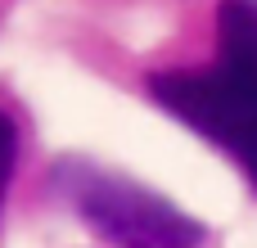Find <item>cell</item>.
<instances>
[{
  "label": "cell",
  "instance_id": "cell-1",
  "mask_svg": "<svg viewBox=\"0 0 257 248\" xmlns=\"http://www.w3.org/2000/svg\"><path fill=\"white\" fill-rule=\"evenodd\" d=\"M149 95L230 154L257 190V0H221L212 68L154 72Z\"/></svg>",
  "mask_w": 257,
  "mask_h": 248
},
{
  "label": "cell",
  "instance_id": "cell-2",
  "mask_svg": "<svg viewBox=\"0 0 257 248\" xmlns=\"http://www.w3.org/2000/svg\"><path fill=\"white\" fill-rule=\"evenodd\" d=\"M50 181H54V194L95 235H104L117 248H199L208 239V230L194 217H185L172 199L99 163L59 158Z\"/></svg>",
  "mask_w": 257,
  "mask_h": 248
},
{
  "label": "cell",
  "instance_id": "cell-3",
  "mask_svg": "<svg viewBox=\"0 0 257 248\" xmlns=\"http://www.w3.org/2000/svg\"><path fill=\"white\" fill-rule=\"evenodd\" d=\"M14 163H18V127L14 117L0 108V203H5V190L14 181Z\"/></svg>",
  "mask_w": 257,
  "mask_h": 248
}]
</instances>
